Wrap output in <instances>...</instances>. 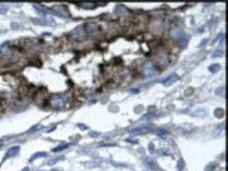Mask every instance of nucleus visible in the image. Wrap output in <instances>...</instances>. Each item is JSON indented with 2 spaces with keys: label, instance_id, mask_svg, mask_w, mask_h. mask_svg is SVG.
Masks as SVG:
<instances>
[{
  "label": "nucleus",
  "instance_id": "nucleus-9",
  "mask_svg": "<svg viewBox=\"0 0 228 171\" xmlns=\"http://www.w3.org/2000/svg\"><path fill=\"white\" fill-rule=\"evenodd\" d=\"M44 155H46V153H37V154H34L30 160L33 161V160H36V158H39V157H44Z\"/></svg>",
  "mask_w": 228,
  "mask_h": 171
},
{
  "label": "nucleus",
  "instance_id": "nucleus-5",
  "mask_svg": "<svg viewBox=\"0 0 228 171\" xmlns=\"http://www.w3.org/2000/svg\"><path fill=\"white\" fill-rule=\"evenodd\" d=\"M87 29H86V31H87V34H98L100 31H103L104 29H103V24H100V23H97V21H90V23L87 24Z\"/></svg>",
  "mask_w": 228,
  "mask_h": 171
},
{
  "label": "nucleus",
  "instance_id": "nucleus-1",
  "mask_svg": "<svg viewBox=\"0 0 228 171\" xmlns=\"http://www.w3.org/2000/svg\"><path fill=\"white\" fill-rule=\"evenodd\" d=\"M157 70H158V67L153 63V61H147V63H144L143 67H141V74L145 76V77H147V76L151 77V76H154V74L157 73Z\"/></svg>",
  "mask_w": 228,
  "mask_h": 171
},
{
  "label": "nucleus",
  "instance_id": "nucleus-6",
  "mask_svg": "<svg viewBox=\"0 0 228 171\" xmlns=\"http://www.w3.org/2000/svg\"><path fill=\"white\" fill-rule=\"evenodd\" d=\"M20 151V148L17 147V145H14V147H12L10 150L7 151V154H6V157L4 158H10V157H14V155H17V153Z\"/></svg>",
  "mask_w": 228,
  "mask_h": 171
},
{
  "label": "nucleus",
  "instance_id": "nucleus-4",
  "mask_svg": "<svg viewBox=\"0 0 228 171\" xmlns=\"http://www.w3.org/2000/svg\"><path fill=\"white\" fill-rule=\"evenodd\" d=\"M66 103H67V98L64 96H54L50 98V106L53 108H63Z\"/></svg>",
  "mask_w": 228,
  "mask_h": 171
},
{
  "label": "nucleus",
  "instance_id": "nucleus-11",
  "mask_svg": "<svg viewBox=\"0 0 228 171\" xmlns=\"http://www.w3.org/2000/svg\"><path fill=\"white\" fill-rule=\"evenodd\" d=\"M23 171H29V168H24V170H23Z\"/></svg>",
  "mask_w": 228,
  "mask_h": 171
},
{
  "label": "nucleus",
  "instance_id": "nucleus-10",
  "mask_svg": "<svg viewBox=\"0 0 228 171\" xmlns=\"http://www.w3.org/2000/svg\"><path fill=\"white\" fill-rule=\"evenodd\" d=\"M218 70H220V66H218V64H214V66L210 67V71H218Z\"/></svg>",
  "mask_w": 228,
  "mask_h": 171
},
{
  "label": "nucleus",
  "instance_id": "nucleus-8",
  "mask_svg": "<svg viewBox=\"0 0 228 171\" xmlns=\"http://www.w3.org/2000/svg\"><path fill=\"white\" fill-rule=\"evenodd\" d=\"M177 78H178V77H177V76H173V77L167 78V80H165V81H164V84H170V83H173V81H175V80H177Z\"/></svg>",
  "mask_w": 228,
  "mask_h": 171
},
{
  "label": "nucleus",
  "instance_id": "nucleus-2",
  "mask_svg": "<svg viewBox=\"0 0 228 171\" xmlns=\"http://www.w3.org/2000/svg\"><path fill=\"white\" fill-rule=\"evenodd\" d=\"M70 37L73 41H84L87 37V31L84 27H77L70 33Z\"/></svg>",
  "mask_w": 228,
  "mask_h": 171
},
{
  "label": "nucleus",
  "instance_id": "nucleus-3",
  "mask_svg": "<svg viewBox=\"0 0 228 171\" xmlns=\"http://www.w3.org/2000/svg\"><path fill=\"white\" fill-rule=\"evenodd\" d=\"M155 63L158 64V67H160V69L165 67V66L170 63V56H168L167 51H160V53L155 56Z\"/></svg>",
  "mask_w": 228,
  "mask_h": 171
},
{
  "label": "nucleus",
  "instance_id": "nucleus-7",
  "mask_svg": "<svg viewBox=\"0 0 228 171\" xmlns=\"http://www.w3.org/2000/svg\"><path fill=\"white\" fill-rule=\"evenodd\" d=\"M145 164H147L150 168H153V170H155V168H157V167H155V163H154V161H153V160H148V158L145 160Z\"/></svg>",
  "mask_w": 228,
  "mask_h": 171
}]
</instances>
